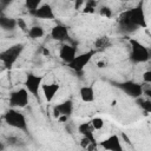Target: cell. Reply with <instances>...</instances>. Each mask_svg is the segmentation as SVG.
Masks as SVG:
<instances>
[{
    "label": "cell",
    "instance_id": "obj_1",
    "mask_svg": "<svg viewBox=\"0 0 151 151\" xmlns=\"http://www.w3.org/2000/svg\"><path fill=\"white\" fill-rule=\"evenodd\" d=\"M118 24H119L120 29L124 31L125 33L136 32L139 27L146 28L147 24H146L145 13H144L142 5L123 12L119 15Z\"/></svg>",
    "mask_w": 151,
    "mask_h": 151
},
{
    "label": "cell",
    "instance_id": "obj_2",
    "mask_svg": "<svg viewBox=\"0 0 151 151\" xmlns=\"http://www.w3.org/2000/svg\"><path fill=\"white\" fill-rule=\"evenodd\" d=\"M130 46H131V52H130V60L132 63H145L150 59V52L145 45H143L140 41L137 39H130Z\"/></svg>",
    "mask_w": 151,
    "mask_h": 151
},
{
    "label": "cell",
    "instance_id": "obj_3",
    "mask_svg": "<svg viewBox=\"0 0 151 151\" xmlns=\"http://www.w3.org/2000/svg\"><path fill=\"white\" fill-rule=\"evenodd\" d=\"M4 120L7 123V125L14 127V129H19V130H27V122H26V117L18 111L15 107H11L9 110L6 111V113L4 114Z\"/></svg>",
    "mask_w": 151,
    "mask_h": 151
},
{
    "label": "cell",
    "instance_id": "obj_4",
    "mask_svg": "<svg viewBox=\"0 0 151 151\" xmlns=\"http://www.w3.org/2000/svg\"><path fill=\"white\" fill-rule=\"evenodd\" d=\"M22 51H24V45L22 44H15V45L8 47L7 50L2 51L0 53V59L6 67L11 68L13 66V64L18 60V58L20 57Z\"/></svg>",
    "mask_w": 151,
    "mask_h": 151
},
{
    "label": "cell",
    "instance_id": "obj_5",
    "mask_svg": "<svg viewBox=\"0 0 151 151\" xmlns=\"http://www.w3.org/2000/svg\"><path fill=\"white\" fill-rule=\"evenodd\" d=\"M27 88H19L17 91H13L9 94V106L15 107V109H22L27 106L29 101V96H28Z\"/></svg>",
    "mask_w": 151,
    "mask_h": 151
},
{
    "label": "cell",
    "instance_id": "obj_6",
    "mask_svg": "<svg viewBox=\"0 0 151 151\" xmlns=\"http://www.w3.org/2000/svg\"><path fill=\"white\" fill-rule=\"evenodd\" d=\"M96 54V50H91V51H87L85 53H81L79 55H77L70 64H68V67L71 70H73L74 72H83V70L85 68V66L91 61L92 57Z\"/></svg>",
    "mask_w": 151,
    "mask_h": 151
},
{
    "label": "cell",
    "instance_id": "obj_7",
    "mask_svg": "<svg viewBox=\"0 0 151 151\" xmlns=\"http://www.w3.org/2000/svg\"><path fill=\"white\" fill-rule=\"evenodd\" d=\"M42 80H44L42 76L28 73L25 79V87L31 94H33L34 97H39V90L42 86Z\"/></svg>",
    "mask_w": 151,
    "mask_h": 151
},
{
    "label": "cell",
    "instance_id": "obj_8",
    "mask_svg": "<svg viewBox=\"0 0 151 151\" xmlns=\"http://www.w3.org/2000/svg\"><path fill=\"white\" fill-rule=\"evenodd\" d=\"M124 93H126L127 96L137 99L139 97L143 96V86L136 81H132V80H126V81H123V83H119L117 85Z\"/></svg>",
    "mask_w": 151,
    "mask_h": 151
},
{
    "label": "cell",
    "instance_id": "obj_9",
    "mask_svg": "<svg viewBox=\"0 0 151 151\" xmlns=\"http://www.w3.org/2000/svg\"><path fill=\"white\" fill-rule=\"evenodd\" d=\"M73 111V101L71 99H66L63 103L55 105L53 107V116L55 118H60V117H68L71 116Z\"/></svg>",
    "mask_w": 151,
    "mask_h": 151
},
{
    "label": "cell",
    "instance_id": "obj_10",
    "mask_svg": "<svg viewBox=\"0 0 151 151\" xmlns=\"http://www.w3.org/2000/svg\"><path fill=\"white\" fill-rule=\"evenodd\" d=\"M35 18L38 19H44V20H53L54 19V12L53 8L51 7V5L48 4H42L40 5L35 11L31 12Z\"/></svg>",
    "mask_w": 151,
    "mask_h": 151
},
{
    "label": "cell",
    "instance_id": "obj_11",
    "mask_svg": "<svg viewBox=\"0 0 151 151\" xmlns=\"http://www.w3.org/2000/svg\"><path fill=\"white\" fill-rule=\"evenodd\" d=\"M104 150H109V151H122L123 146L120 144V139L117 134H112L109 138H106L105 140L100 142L99 144Z\"/></svg>",
    "mask_w": 151,
    "mask_h": 151
},
{
    "label": "cell",
    "instance_id": "obj_12",
    "mask_svg": "<svg viewBox=\"0 0 151 151\" xmlns=\"http://www.w3.org/2000/svg\"><path fill=\"white\" fill-rule=\"evenodd\" d=\"M77 48L74 46H71V45H67V44H64L61 47H60V51H59V57L60 59L66 63V64H70L76 57H77Z\"/></svg>",
    "mask_w": 151,
    "mask_h": 151
},
{
    "label": "cell",
    "instance_id": "obj_13",
    "mask_svg": "<svg viewBox=\"0 0 151 151\" xmlns=\"http://www.w3.org/2000/svg\"><path fill=\"white\" fill-rule=\"evenodd\" d=\"M78 131L79 133L84 137V138H87L93 145H96V137H94V127L92 126V124L88 122V123H81L79 126H78Z\"/></svg>",
    "mask_w": 151,
    "mask_h": 151
},
{
    "label": "cell",
    "instance_id": "obj_14",
    "mask_svg": "<svg viewBox=\"0 0 151 151\" xmlns=\"http://www.w3.org/2000/svg\"><path fill=\"white\" fill-rule=\"evenodd\" d=\"M51 37L57 41H65L68 38V28L64 25H55L51 29Z\"/></svg>",
    "mask_w": 151,
    "mask_h": 151
},
{
    "label": "cell",
    "instance_id": "obj_15",
    "mask_svg": "<svg viewBox=\"0 0 151 151\" xmlns=\"http://www.w3.org/2000/svg\"><path fill=\"white\" fill-rule=\"evenodd\" d=\"M60 86L57 83H51V84H42L41 90H42V94L45 97V99L47 101H52L53 98L55 97V94L58 93Z\"/></svg>",
    "mask_w": 151,
    "mask_h": 151
},
{
    "label": "cell",
    "instance_id": "obj_16",
    "mask_svg": "<svg viewBox=\"0 0 151 151\" xmlns=\"http://www.w3.org/2000/svg\"><path fill=\"white\" fill-rule=\"evenodd\" d=\"M79 96H80V99L84 103H92L96 99L94 90H93L92 86H83L79 90Z\"/></svg>",
    "mask_w": 151,
    "mask_h": 151
},
{
    "label": "cell",
    "instance_id": "obj_17",
    "mask_svg": "<svg viewBox=\"0 0 151 151\" xmlns=\"http://www.w3.org/2000/svg\"><path fill=\"white\" fill-rule=\"evenodd\" d=\"M111 46V40L107 37H100L94 41V50L96 51H104Z\"/></svg>",
    "mask_w": 151,
    "mask_h": 151
},
{
    "label": "cell",
    "instance_id": "obj_18",
    "mask_svg": "<svg viewBox=\"0 0 151 151\" xmlns=\"http://www.w3.org/2000/svg\"><path fill=\"white\" fill-rule=\"evenodd\" d=\"M0 25L5 29H14L15 26H18V20L12 19V18H5V17H2L0 19Z\"/></svg>",
    "mask_w": 151,
    "mask_h": 151
},
{
    "label": "cell",
    "instance_id": "obj_19",
    "mask_svg": "<svg viewBox=\"0 0 151 151\" xmlns=\"http://www.w3.org/2000/svg\"><path fill=\"white\" fill-rule=\"evenodd\" d=\"M45 34L44 32V28L41 26H33L28 29V35L29 38L32 39H38V38H41L42 35Z\"/></svg>",
    "mask_w": 151,
    "mask_h": 151
},
{
    "label": "cell",
    "instance_id": "obj_20",
    "mask_svg": "<svg viewBox=\"0 0 151 151\" xmlns=\"http://www.w3.org/2000/svg\"><path fill=\"white\" fill-rule=\"evenodd\" d=\"M137 100V104H138V106L143 110V111H145V112H147V113H151V99H144V98H142V97H139V98H137L136 99Z\"/></svg>",
    "mask_w": 151,
    "mask_h": 151
},
{
    "label": "cell",
    "instance_id": "obj_21",
    "mask_svg": "<svg viewBox=\"0 0 151 151\" xmlns=\"http://www.w3.org/2000/svg\"><path fill=\"white\" fill-rule=\"evenodd\" d=\"M40 5H41V0H25V6L31 12L35 11Z\"/></svg>",
    "mask_w": 151,
    "mask_h": 151
},
{
    "label": "cell",
    "instance_id": "obj_22",
    "mask_svg": "<svg viewBox=\"0 0 151 151\" xmlns=\"http://www.w3.org/2000/svg\"><path fill=\"white\" fill-rule=\"evenodd\" d=\"M90 123L92 124V126L94 127V130H101L103 126H104V120H103L100 117H94V118H92Z\"/></svg>",
    "mask_w": 151,
    "mask_h": 151
},
{
    "label": "cell",
    "instance_id": "obj_23",
    "mask_svg": "<svg viewBox=\"0 0 151 151\" xmlns=\"http://www.w3.org/2000/svg\"><path fill=\"white\" fill-rule=\"evenodd\" d=\"M99 14H100L101 17H104V18H111V17H112V11H111L110 7L103 6V7L99 9Z\"/></svg>",
    "mask_w": 151,
    "mask_h": 151
},
{
    "label": "cell",
    "instance_id": "obj_24",
    "mask_svg": "<svg viewBox=\"0 0 151 151\" xmlns=\"http://www.w3.org/2000/svg\"><path fill=\"white\" fill-rule=\"evenodd\" d=\"M143 80H144V83L151 84V71H146L143 73Z\"/></svg>",
    "mask_w": 151,
    "mask_h": 151
},
{
    "label": "cell",
    "instance_id": "obj_25",
    "mask_svg": "<svg viewBox=\"0 0 151 151\" xmlns=\"http://www.w3.org/2000/svg\"><path fill=\"white\" fill-rule=\"evenodd\" d=\"M85 2H86V0H76V1H74V8H76V9H79Z\"/></svg>",
    "mask_w": 151,
    "mask_h": 151
},
{
    "label": "cell",
    "instance_id": "obj_26",
    "mask_svg": "<svg viewBox=\"0 0 151 151\" xmlns=\"http://www.w3.org/2000/svg\"><path fill=\"white\" fill-rule=\"evenodd\" d=\"M18 26H19V28H21L22 31H26V24H25V21H24L22 19H19V20H18Z\"/></svg>",
    "mask_w": 151,
    "mask_h": 151
},
{
    "label": "cell",
    "instance_id": "obj_27",
    "mask_svg": "<svg viewBox=\"0 0 151 151\" xmlns=\"http://www.w3.org/2000/svg\"><path fill=\"white\" fill-rule=\"evenodd\" d=\"M143 94H145L149 99H151V88H143Z\"/></svg>",
    "mask_w": 151,
    "mask_h": 151
},
{
    "label": "cell",
    "instance_id": "obj_28",
    "mask_svg": "<svg viewBox=\"0 0 151 151\" xmlns=\"http://www.w3.org/2000/svg\"><path fill=\"white\" fill-rule=\"evenodd\" d=\"M12 1H13V0H0V2H1V7L5 8V7H6L8 4H11Z\"/></svg>",
    "mask_w": 151,
    "mask_h": 151
},
{
    "label": "cell",
    "instance_id": "obj_29",
    "mask_svg": "<svg viewBox=\"0 0 151 151\" xmlns=\"http://www.w3.org/2000/svg\"><path fill=\"white\" fill-rule=\"evenodd\" d=\"M97 65H98V67H105L106 66V63L105 61H98Z\"/></svg>",
    "mask_w": 151,
    "mask_h": 151
},
{
    "label": "cell",
    "instance_id": "obj_30",
    "mask_svg": "<svg viewBox=\"0 0 151 151\" xmlns=\"http://www.w3.org/2000/svg\"><path fill=\"white\" fill-rule=\"evenodd\" d=\"M44 53H45V54H47V55H48V53H50V52H48V51H47V50H44Z\"/></svg>",
    "mask_w": 151,
    "mask_h": 151
}]
</instances>
